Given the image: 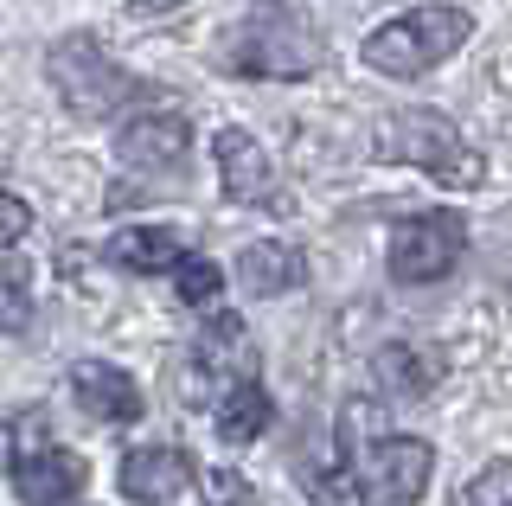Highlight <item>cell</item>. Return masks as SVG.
Returning a JSON list of instances; mask_svg holds the SVG:
<instances>
[{
	"mask_svg": "<svg viewBox=\"0 0 512 506\" xmlns=\"http://www.w3.org/2000/svg\"><path fill=\"white\" fill-rule=\"evenodd\" d=\"M352 481H359L365 500L378 506H416L436 474V449L423 436H372V442H352L346 449Z\"/></svg>",
	"mask_w": 512,
	"mask_h": 506,
	"instance_id": "5b68a950",
	"label": "cell"
},
{
	"mask_svg": "<svg viewBox=\"0 0 512 506\" xmlns=\"http://www.w3.org/2000/svg\"><path fill=\"white\" fill-rule=\"evenodd\" d=\"M448 506H512V455L487 462V468L474 474V481H461Z\"/></svg>",
	"mask_w": 512,
	"mask_h": 506,
	"instance_id": "ac0fdd59",
	"label": "cell"
},
{
	"mask_svg": "<svg viewBox=\"0 0 512 506\" xmlns=\"http://www.w3.org/2000/svg\"><path fill=\"white\" fill-rule=\"evenodd\" d=\"M32 231V205L20 193H0V250H13Z\"/></svg>",
	"mask_w": 512,
	"mask_h": 506,
	"instance_id": "44dd1931",
	"label": "cell"
},
{
	"mask_svg": "<svg viewBox=\"0 0 512 506\" xmlns=\"http://www.w3.org/2000/svg\"><path fill=\"white\" fill-rule=\"evenodd\" d=\"M218 65L237 77H308L320 65V33L295 7H263L224 39Z\"/></svg>",
	"mask_w": 512,
	"mask_h": 506,
	"instance_id": "3957f363",
	"label": "cell"
},
{
	"mask_svg": "<svg viewBox=\"0 0 512 506\" xmlns=\"http://www.w3.org/2000/svg\"><path fill=\"white\" fill-rule=\"evenodd\" d=\"M90 481L84 455L58 449V442H26V449H13V494H20V506H64L77 500Z\"/></svg>",
	"mask_w": 512,
	"mask_h": 506,
	"instance_id": "52a82bcc",
	"label": "cell"
},
{
	"mask_svg": "<svg viewBox=\"0 0 512 506\" xmlns=\"http://www.w3.org/2000/svg\"><path fill=\"white\" fill-rule=\"evenodd\" d=\"M116 481H122V494L135 500V506H173V500L186 494V481H192V462H186V449L148 442V449H128L122 455Z\"/></svg>",
	"mask_w": 512,
	"mask_h": 506,
	"instance_id": "30bf717a",
	"label": "cell"
},
{
	"mask_svg": "<svg viewBox=\"0 0 512 506\" xmlns=\"http://www.w3.org/2000/svg\"><path fill=\"white\" fill-rule=\"evenodd\" d=\"M32 321V263L0 257V340Z\"/></svg>",
	"mask_w": 512,
	"mask_h": 506,
	"instance_id": "e0dca14e",
	"label": "cell"
},
{
	"mask_svg": "<svg viewBox=\"0 0 512 506\" xmlns=\"http://www.w3.org/2000/svg\"><path fill=\"white\" fill-rule=\"evenodd\" d=\"M116 270H128V276H167L173 263L186 257V244L173 231H160V225H135V231H116L109 237V250H103Z\"/></svg>",
	"mask_w": 512,
	"mask_h": 506,
	"instance_id": "9a60e30c",
	"label": "cell"
},
{
	"mask_svg": "<svg viewBox=\"0 0 512 506\" xmlns=\"http://www.w3.org/2000/svg\"><path fill=\"white\" fill-rule=\"evenodd\" d=\"M173 295H180L186 308H205L218 295V263H205V257H180L173 263Z\"/></svg>",
	"mask_w": 512,
	"mask_h": 506,
	"instance_id": "d6986e66",
	"label": "cell"
},
{
	"mask_svg": "<svg viewBox=\"0 0 512 506\" xmlns=\"http://www.w3.org/2000/svg\"><path fill=\"white\" fill-rule=\"evenodd\" d=\"M301 494L314 506H352L359 481H346V474H333V468H301Z\"/></svg>",
	"mask_w": 512,
	"mask_h": 506,
	"instance_id": "ffe728a7",
	"label": "cell"
},
{
	"mask_svg": "<svg viewBox=\"0 0 512 506\" xmlns=\"http://www.w3.org/2000/svg\"><path fill=\"white\" fill-rule=\"evenodd\" d=\"M372 372H378V385L391 391V398H429V391L442 385V353H429V346H410V340H391L384 353L372 359Z\"/></svg>",
	"mask_w": 512,
	"mask_h": 506,
	"instance_id": "4fadbf2b",
	"label": "cell"
},
{
	"mask_svg": "<svg viewBox=\"0 0 512 506\" xmlns=\"http://www.w3.org/2000/svg\"><path fill=\"white\" fill-rule=\"evenodd\" d=\"M192 372H212V378H256V340L237 314H205L199 327V346H192Z\"/></svg>",
	"mask_w": 512,
	"mask_h": 506,
	"instance_id": "7c38bea8",
	"label": "cell"
},
{
	"mask_svg": "<svg viewBox=\"0 0 512 506\" xmlns=\"http://www.w3.org/2000/svg\"><path fill=\"white\" fill-rule=\"evenodd\" d=\"M237 282H244L250 295H288L308 282V257H301L295 244H282V237H269V244H250L244 257H237Z\"/></svg>",
	"mask_w": 512,
	"mask_h": 506,
	"instance_id": "5bb4252c",
	"label": "cell"
},
{
	"mask_svg": "<svg viewBox=\"0 0 512 506\" xmlns=\"http://www.w3.org/2000/svg\"><path fill=\"white\" fill-rule=\"evenodd\" d=\"M384 154L416 167V173H429L436 186H448V193H468V186L487 180L480 154L461 141V129L442 116V109H397V116L384 122Z\"/></svg>",
	"mask_w": 512,
	"mask_h": 506,
	"instance_id": "7a4b0ae2",
	"label": "cell"
},
{
	"mask_svg": "<svg viewBox=\"0 0 512 506\" xmlns=\"http://www.w3.org/2000/svg\"><path fill=\"white\" fill-rule=\"evenodd\" d=\"M468 39H474V13H468V7H448V0H442V7H410V13H397V20H384L378 33H365L359 58H365L378 77L410 84V77L448 65V58H455Z\"/></svg>",
	"mask_w": 512,
	"mask_h": 506,
	"instance_id": "6da1fadb",
	"label": "cell"
},
{
	"mask_svg": "<svg viewBox=\"0 0 512 506\" xmlns=\"http://www.w3.org/2000/svg\"><path fill=\"white\" fill-rule=\"evenodd\" d=\"M269 417H276V404H269V391L256 385V378H237V385L212 404V430L224 442H256L269 430Z\"/></svg>",
	"mask_w": 512,
	"mask_h": 506,
	"instance_id": "2e32d148",
	"label": "cell"
},
{
	"mask_svg": "<svg viewBox=\"0 0 512 506\" xmlns=\"http://www.w3.org/2000/svg\"><path fill=\"white\" fill-rule=\"evenodd\" d=\"M71 398L90 423H135L141 417V385L122 366H109V359H84L71 372Z\"/></svg>",
	"mask_w": 512,
	"mask_h": 506,
	"instance_id": "8fae6325",
	"label": "cell"
},
{
	"mask_svg": "<svg viewBox=\"0 0 512 506\" xmlns=\"http://www.w3.org/2000/svg\"><path fill=\"white\" fill-rule=\"evenodd\" d=\"M186 148H192V129L180 109H141V116H128L116 129V154L135 173H180Z\"/></svg>",
	"mask_w": 512,
	"mask_h": 506,
	"instance_id": "ba28073f",
	"label": "cell"
},
{
	"mask_svg": "<svg viewBox=\"0 0 512 506\" xmlns=\"http://www.w3.org/2000/svg\"><path fill=\"white\" fill-rule=\"evenodd\" d=\"M45 77H52V90L64 97V109H71V116H84V122L116 116V109L135 97V77H128L122 65H109L103 45H96L90 33L58 39L52 52H45Z\"/></svg>",
	"mask_w": 512,
	"mask_h": 506,
	"instance_id": "277c9868",
	"label": "cell"
},
{
	"mask_svg": "<svg viewBox=\"0 0 512 506\" xmlns=\"http://www.w3.org/2000/svg\"><path fill=\"white\" fill-rule=\"evenodd\" d=\"M461 257H468V218H461V212H416V218H397L391 250H384L391 276L410 282V289L455 276Z\"/></svg>",
	"mask_w": 512,
	"mask_h": 506,
	"instance_id": "8992f818",
	"label": "cell"
},
{
	"mask_svg": "<svg viewBox=\"0 0 512 506\" xmlns=\"http://www.w3.org/2000/svg\"><path fill=\"white\" fill-rule=\"evenodd\" d=\"M186 0H128V13H141V20H160V13H180Z\"/></svg>",
	"mask_w": 512,
	"mask_h": 506,
	"instance_id": "603a6c76",
	"label": "cell"
},
{
	"mask_svg": "<svg viewBox=\"0 0 512 506\" xmlns=\"http://www.w3.org/2000/svg\"><path fill=\"white\" fill-rule=\"evenodd\" d=\"M199 487H205L212 506H237V500H244V474H237V468H205Z\"/></svg>",
	"mask_w": 512,
	"mask_h": 506,
	"instance_id": "7402d4cb",
	"label": "cell"
},
{
	"mask_svg": "<svg viewBox=\"0 0 512 506\" xmlns=\"http://www.w3.org/2000/svg\"><path fill=\"white\" fill-rule=\"evenodd\" d=\"M212 161H218V186L231 205H263L276 193V161H269V148L244 129H218L212 141Z\"/></svg>",
	"mask_w": 512,
	"mask_h": 506,
	"instance_id": "9c48e42d",
	"label": "cell"
}]
</instances>
